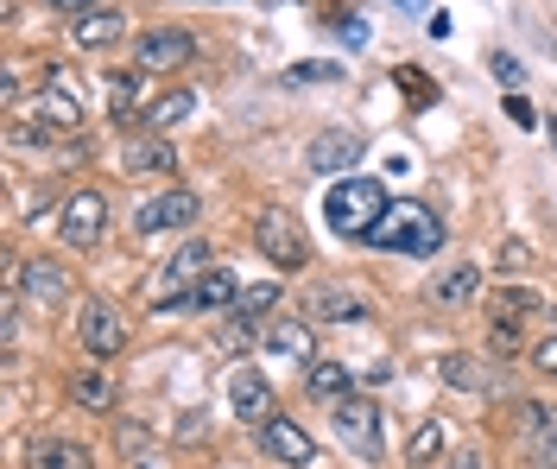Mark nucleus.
Wrapping results in <instances>:
<instances>
[{
	"mask_svg": "<svg viewBox=\"0 0 557 469\" xmlns=\"http://www.w3.org/2000/svg\"><path fill=\"white\" fill-rule=\"evenodd\" d=\"M393 203H386V190H381V178H336L330 184V197H323V217H330V229L336 235H355V242H368L374 235V222L386 217Z\"/></svg>",
	"mask_w": 557,
	"mask_h": 469,
	"instance_id": "nucleus-1",
	"label": "nucleus"
},
{
	"mask_svg": "<svg viewBox=\"0 0 557 469\" xmlns=\"http://www.w3.org/2000/svg\"><path fill=\"white\" fill-rule=\"evenodd\" d=\"M368 248H381V254H437L444 248V222L431 217L424 203H393V210L374 222Z\"/></svg>",
	"mask_w": 557,
	"mask_h": 469,
	"instance_id": "nucleus-2",
	"label": "nucleus"
},
{
	"mask_svg": "<svg viewBox=\"0 0 557 469\" xmlns=\"http://www.w3.org/2000/svg\"><path fill=\"white\" fill-rule=\"evenodd\" d=\"M330 425H336V437H343L348 457H361V464H381L386 457V432H381V406H374V399H361V394L336 399Z\"/></svg>",
	"mask_w": 557,
	"mask_h": 469,
	"instance_id": "nucleus-3",
	"label": "nucleus"
},
{
	"mask_svg": "<svg viewBox=\"0 0 557 469\" xmlns=\"http://www.w3.org/2000/svg\"><path fill=\"white\" fill-rule=\"evenodd\" d=\"M253 248L267 254L273 267H305L311 260V235H305V222L292 210H260L253 217Z\"/></svg>",
	"mask_w": 557,
	"mask_h": 469,
	"instance_id": "nucleus-4",
	"label": "nucleus"
},
{
	"mask_svg": "<svg viewBox=\"0 0 557 469\" xmlns=\"http://www.w3.org/2000/svg\"><path fill=\"white\" fill-rule=\"evenodd\" d=\"M76 343L96 361H114L127 349V318H121L108 298H83V305H76Z\"/></svg>",
	"mask_w": 557,
	"mask_h": 469,
	"instance_id": "nucleus-5",
	"label": "nucleus"
},
{
	"mask_svg": "<svg viewBox=\"0 0 557 469\" xmlns=\"http://www.w3.org/2000/svg\"><path fill=\"white\" fill-rule=\"evenodd\" d=\"M209 267H215V260H209V242H203V235H190V242L165 260V273H159V286H152V305H159V311H172V305L203 280Z\"/></svg>",
	"mask_w": 557,
	"mask_h": 469,
	"instance_id": "nucleus-6",
	"label": "nucleus"
},
{
	"mask_svg": "<svg viewBox=\"0 0 557 469\" xmlns=\"http://www.w3.org/2000/svg\"><path fill=\"white\" fill-rule=\"evenodd\" d=\"M83 96H76V83H70L58 64H45L38 76V127H51V134H70V127H83Z\"/></svg>",
	"mask_w": 557,
	"mask_h": 469,
	"instance_id": "nucleus-7",
	"label": "nucleus"
},
{
	"mask_svg": "<svg viewBox=\"0 0 557 469\" xmlns=\"http://www.w3.org/2000/svg\"><path fill=\"white\" fill-rule=\"evenodd\" d=\"M197 217H203L197 190H165V197H152V203H139V210H134V235H139V242H152V235L190 229Z\"/></svg>",
	"mask_w": 557,
	"mask_h": 469,
	"instance_id": "nucleus-8",
	"label": "nucleus"
},
{
	"mask_svg": "<svg viewBox=\"0 0 557 469\" xmlns=\"http://www.w3.org/2000/svg\"><path fill=\"white\" fill-rule=\"evenodd\" d=\"M197 58V38L184 33V26H159V33H139L134 45V71H184Z\"/></svg>",
	"mask_w": 557,
	"mask_h": 469,
	"instance_id": "nucleus-9",
	"label": "nucleus"
},
{
	"mask_svg": "<svg viewBox=\"0 0 557 469\" xmlns=\"http://www.w3.org/2000/svg\"><path fill=\"white\" fill-rule=\"evenodd\" d=\"M58 235H64V248H96L108 235V197L102 190H76L64 203V217H58Z\"/></svg>",
	"mask_w": 557,
	"mask_h": 469,
	"instance_id": "nucleus-10",
	"label": "nucleus"
},
{
	"mask_svg": "<svg viewBox=\"0 0 557 469\" xmlns=\"http://www.w3.org/2000/svg\"><path fill=\"white\" fill-rule=\"evenodd\" d=\"M20 298L26 305H38V311H58V305H70V267H58V260H20Z\"/></svg>",
	"mask_w": 557,
	"mask_h": 469,
	"instance_id": "nucleus-11",
	"label": "nucleus"
},
{
	"mask_svg": "<svg viewBox=\"0 0 557 469\" xmlns=\"http://www.w3.org/2000/svg\"><path fill=\"white\" fill-rule=\"evenodd\" d=\"M260 451L273 457V464H285V469H311L317 464V437L298 425V419H267L260 425Z\"/></svg>",
	"mask_w": 557,
	"mask_h": 469,
	"instance_id": "nucleus-12",
	"label": "nucleus"
},
{
	"mask_svg": "<svg viewBox=\"0 0 557 469\" xmlns=\"http://www.w3.org/2000/svg\"><path fill=\"white\" fill-rule=\"evenodd\" d=\"M355 159H361V134H348V127H323V134L305 146V165H311L317 178H343Z\"/></svg>",
	"mask_w": 557,
	"mask_h": 469,
	"instance_id": "nucleus-13",
	"label": "nucleus"
},
{
	"mask_svg": "<svg viewBox=\"0 0 557 469\" xmlns=\"http://www.w3.org/2000/svg\"><path fill=\"white\" fill-rule=\"evenodd\" d=\"M70 38H76V51H108V45L127 38V13H114V7H89V13L70 20Z\"/></svg>",
	"mask_w": 557,
	"mask_h": 469,
	"instance_id": "nucleus-14",
	"label": "nucleus"
},
{
	"mask_svg": "<svg viewBox=\"0 0 557 469\" xmlns=\"http://www.w3.org/2000/svg\"><path fill=\"white\" fill-rule=\"evenodd\" d=\"M305 318H317V324H361L368 318V298L348 292V286H317L305 298Z\"/></svg>",
	"mask_w": 557,
	"mask_h": 469,
	"instance_id": "nucleus-15",
	"label": "nucleus"
},
{
	"mask_svg": "<svg viewBox=\"0 0 557 469\" xmlns=\"http://www.w3.org/2000/svg\"><path fill=\"white\" fill-rule=\"evenodd\" d=\"M121 172H152V178H172L177 172V146L159 140V134H134L127 152H121Z\"/></svg>",
	"mask_w": 557,
	"mask_h": 469,
	"instance_id": "nucleus-16",
	"label": "nucleus"
},
{
	"mask_svg": "<svg viewBox=\"0 0 557 469\" xmlns=\"http://www.w3.org/2000/svg\"><path fill=\"white\" fill-rule=\"evenodd\" d=\"M228 399H235V412H242L247 425H267V419H278L273 387H267L253 368H235V381H228Z\"/></svg>",
	"mask_w": 557,
	"mask_h": 469,
	"instance_id": "nucleus-17",
	"label": "nucleus"
},
{
	"mask_svg": "<svg viewBox=\"0 0 557 469\" xmlns=\"http://www.w3.org/2000/svg\"><path fill=\"white\" fill-rule=\"evenodd\" d=\"M235 298H242V280H235L228 267H209L203 280L177 298V305H184V311H222V305H235Z\"/></svg>",
	"mask_w": 557,
	"mask_h": 469,
	"instance_id": "nucleus-18",
	"label": "nucleus"
},
{
	"mask_svg": "<svg viewBox=\"0 0 557 469\" xmlns=\"http://www.w3.org/2000/svg\"><path fill=\"white\" fill-rule=\"evenodd\" d=\"M475 292H482V267L456 260V267H444V273L431 280V305H450V311H462V305H475Z\"/></svg>",
	"mask_w": 557,
	"mask_h": 469,
	"instance_id": "nucleus-19",
	"label": "nucleus"
},
{
	"mask_svg": "<svg viewBox=\"0 0 557 469\" xmlns=\"http://www.w3.org/2000/svg\"><path fill=\"white\" fill-rule=\"evenodd\" d=\"M520 432L539 464H557V406H520Z\"/></svg>",
	"mask_w": 557,
	"mask_h": 469,
	"instance_id": "nucleus-20",
	"label": "nucleus"
},
{
	"mask_svg": "<svg viewBox=\"0 0 557 469\" xmlns=\"http://www.w3.org/2000/svg\"><path fill=\"white\" fill-rule=\"evenodd\" d=\"M437 374H444L450 387H462V394H500V387H507V374H487L475 356H444Z\"/></svg>",
	"mask_w": 557,
	"mask_h": 469,
	"instance_id": "nucleus-21",
	"label": "nucleus"
},
{
	"mask_svg": "<svg viewBox=\"0 0 557 469\" xmlns=\"http://www.w3.org/2000/svg\"><path fill=\"white\" fill-rule=\"evenodd\" d=\"M267 349H273V356H285V361H311V349H317L311 318H278V324L267 330Z\"/></svg>",
	"mask_w": 557,
	"mask_h": 469,
	"instance_id": "nucleus-22",
	"label": "nucleus"
},
{
	"mask_svg": "<svg viewBox=\"0 0 557 469\" xmlns=\"http://www.w3.org/2000/svg\"><path fill=\"white\" fill-rule=\"evenodd\" d=\"M26 469H96V457L83 444H70V437H38Z\"/></svg>",
	"mask_w": 557,
	"mask_h": 469,
	"instance_id": "nucleus-23",
	"label": "nucleus"
},
{
	"mask_svg": "<svg viewBox=\"0 0 557 469\" xmlns=\"http://www.w3.org/2000/svg\"><path fill=\"white\" fill-rule=\"evenodd\" d=\"M70 399H76L83 412H108V406H114V374H108V368H76V374H70Z\"/></svg>",
	"mask_w": 557,
	"mask_h": 469,
	"instance_id": "nucleus-24",
	"label": "nucleus"
},
{
	"mask_svg": "<svg viewBox=\"0 0 557 469\" xmlns=\"http://www.w3.org/2000/svg\"><path fill=\"white\" fill-rule=\"evenodd\" d=\"M545 311V292L532 286H500L487 298V318H500V324H520V318H539Z\"/></svg>",
	"mask_w": 557,
	"mask_h": 469,
	"instance_id": "nucleus-25",
	"label": "nucleus"
},
{
	"mask_svg": "<svg viewBox=\"0 0 557 469\" xmlns=\"http://www.w3.org/2000/svg\"><path fill=\"white\" fill-rule=\"evenodd\" d=\"M305 387H311L317 399H348L355 394V374H348V361H311Z\"/></svg>",
	"mask_w": 557,
	"mask_h": 469,
	"instance_id": "nucleus-26",
	"label": "nucleus"
},
{
	"mask_svg": "<svg viewBox=\"0 0 557 469\" xmlns=\"http://www.w3.org/2000/svg\"><path fill=\"white\" fill-rule=\"evenodd\" d=\"M190 114H197V96H190V89H172V96L146 102V127H177V121H190Z\"/></svg>",
	"mask_w": 557,
	"mask_h": 469,
	"instance_id": "nucleus-27",
	"label": "nucleus"
},
{
	"mask_svg": "<svg viewBox=\"0 0 557 469\" xmlns=\"http://www.w3.org/2000/svg\"><path fill=\"white\" fill-rule=\"evenodd\" d=\"M437 457H444V419H424V425H418L412 437H406V464H437Z\"/></svg>",
	"mask_w": 557,
	"mask_h": 469,
	"instance_id": "nucleus-28",
	"label": "nucleus"
},
{
	"mask_svg": "<svg viewBox=\"0 0 557 469\" xmlns=\"http://www.w3.org/2000/svg\"><path fill=\"white\" fill-rule=\"evenodd\" d=\"M278 305V286H242V298H235V318H242V324H253V318H260V311H273Z\"/></svg>",
	"mask_w": 557,
	"mask_h": 469,
	"instance_id": "nucleus-29",
	"label": "nucleus"
},
{
	"mask_svg": "<svg viewBox=\"0 0 557 469\" xmlns=\"http://www.w3.org/2000/svg\"><path fill=\"white\" fill-rule=\"evenodd\" d=\"M487 64H494V83H500V89H507V96H520L525 71H520V64H513V58H507V51H494V58H487Z\"/></svg>",
	"mask_w": 557,
	"mask_h": 469,
	"instance_id": "nucleus-30",
	"label": "nucleus"
},
{
	"mask_svg": "<svg viewBox=\"0 0 557 469\" xmlns=\"http://www.w3.org/2000/svg\"><path fill=\"white\" fill-rule=\"evenodd\" d=\"M487 349H494V356H513V349H520V324H500V318H494V324H487Z\"/></svg>",
	"mask_w": 557,
	"mask_h": 469,
	"instance_id": "nucleus-31",
	"label": "nucleus"
},
{
	"mask_svg": "<svg viewBox=\"0 0 557 469\" xmlns=\"http://www.w3.org/2000/svg\"><path fill=\"white\" fill-rule=\"evenodd\" d=\"M500 260H507V267L520 273V267H532V248H525L520 235H507V242H500Z\"/></svg>",
	"mask_w": 557,
	"mask_h": 469,
	"instance_id": "nucleus-32",
	"label": "nucleus"
},
{
	"mask_svg": "<svg viewBox=\"0 0 557 469\" xmlns=\"http://www.w3.org/2000/svg\"><path fill=\"white\" fill-rule=\"evenodd\" d=\"M507 121H513V127H539V109H532L525 96H507Z\"/></svg>",
	"mask_w": 557,
	"mask_h": 469,
	"instance_id": "nucleus-33",
	"label": "nucleus"
},
{
	"mask_svg": "<svg viewBox=\"0 0 557 469\" xmlns=\"http://www.w3.org/2000/svg\"><path fill=\"white\" fill-rule=\"evenodd\" d=\"M532 361H539V374H557V336H545V343L532 349Z\"/></svg>",
	"mask_w": 557,
	"mask_h": 469,
	"instance_id": "nucleus-34",
	"label": "nucleus"
},
{
	"mask_svg": "<svg viewBox=\"0 0 557 469\" xmlns=\"http://www.w3.org/2000/svg\"><path fill=\"white\" fill-rule=\"evenodd\" d=\"M444 469H487V457H482V451H450V464H444Z\"/></svg>",
	"mask_w": 557,
	"mask_h": 469,
	"instance_id": "nucleus-35",
	"label": "nucleus"
},
{
	"mask_svg": "<svg viewBox=\"0 0 557 469\" xmlns=\"http://www.w3.org/2000/svg\"><path fill=\"white\" fill-rule=\"evenodd\" d=\"M45 7H51V13H89L96 0H45Z\"/></svg>",
	"mask_w": 557,
	"mask_h": 469,
	"instance_id": "nucleus-36",
	"label": "nucleus"
},
{
	"mask_svg": "<svg viewBox=\"0 0 557 469\" xmlns=\"http://www.w3.org/2000/svg\"><path fill=\"white\" fill-rule=\"evenodd\" d=\"M545 127H552V140H557V109H552V121H545Z\"/></svg>",
	"mask_w": 557,
	"mask_h": 469,
	"instance_id": "nucleus-37",
	"label": "nucleus"
},
{
	"mask_svg": "<svg viewBox=\"0 0 557 469\" xmlns=\"http://www.w3.org/2000/svg\"><path fill=\"white\" fill-rule=\"evenodd\" d=\"M539 469H557V464H539Z\"/></svg>",
	"mask_w": 557,
	"mask_h": 469,
	"instance_id": "nucleus-38",
	"label": "nucleus"
}]
</instances>
